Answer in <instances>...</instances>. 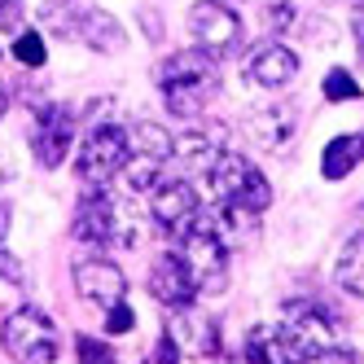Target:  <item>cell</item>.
<instances>
[{
	"instance_id": "1",
	"label": "cell",
	"mask_w": 364,
	"mask_h": 364,
	"mask_svg": "<svg viewBox=\"0 0 364 364\" xmlns=\"http://www.w3.org/2000/svg\"><path fill=\"white\" fill-rule=\"evenodd\" d=\"M220 84V62L202 48H185V53H171L159 66V88L167 97V106L176 114H198L202 101L215 92Z\"/></svg>"
},
{
	"instance_id": "2",
	"label": "cell",
	"mask_w": 364,
	"mask_h": 364,
	"mask_svg": "<svg viewBox=\"0 0 364 364\" xmlns=\"http://www.w3.org/2000/svg\"><path fill=\"white\" fill-rule=\"evenodd\" d=\"M206 180H211V193L220 198V206H237V211H268L272 189L264 171H259L246 154H215V163L206 167Z\"/></svg>"
},
{
	"instance_id": "3",
	"label": "cell",
	"mask_w": 364,
	"mask_h": 364,
	"mask_svg": "<svg viewBox=\"0 0 364 364\" xmlns=\"http://www.w3.org/2000/svg\"><path fill=\"white\" fill-rule=\"evenodd\" d=\"M185 268L193 277V285L202 294H220L224 281H228V242L220 237L215 228V215H202L193 220V228L185 232Z\"/></svg>"
},
{
	"instance_id": "4",
	"label": "cell",
	"mask_w": 364,
	"mask_h": 364,
	"mask_svg": "<svg viewBox=\"0 0 364 364\" xmlns=\"http://www.w3.org/2000/svg\"><path fill=\"white\" fill-rule=\"evenodd\" d=\"M0 347L18 364H53L58 360V325L40 307H18L0 325Z\"/></svg>"
},
{
	"instance_id": "5",
	"label": "cell",
	"mask_w": 364,
	"mask_h": 364,
	"mask_svg": "<svg viewBox=\"0 0 364 364\" xmlns=\"http://www.w3.org/2000/svg\"><path fill=\"white\" fill-rule=\"evenodd\" d=\"M132 163V145H127V132L114 123H101L88 132L84 149H80V180L88 189H106L114 176L127 171Z\"/></svg>"
},
{
	"instance_id": "6",
	"label": "cell",
	"mask_w": 364,
	"mask_h": 364,
	"mask_svg": "<svg viewBox=\"0 0 364 364\" xmlns=\"http://www.w3.org/2000/svg\"><path fill=\"white\" fill-rule=\"evenodd\" d=\"M189 31H193L202 53H211L220 62L228 53H237V44H242V18L232 14L224 0H198L193 14H189Z\"/></svg>"
},
{
	"instance_id": "7",
	"label": "cell",
	"mask_w": 364,
	"mask_h": 364,
	"mask_svg": "<svg viewBox=\"0 0 364 364\" xmlns=\"http://www.w3.org/2000/svg\"><path fill=\"white\" fill-rule=\"evenodd\" d=\"M333 311L321 307V303H307V299H294V303H285V338H290V347L299 360L307 355H316L325 347H333Z\"/></svg>"
},
{
	"instance_id": "8",
	"label": "cell",
	"mask_w": 364,
	"mask_h": 364,
	"mask_svg": "<svg viewBox=\"0 0 364 364\" xmlns=\"http://www.w3.org/2000/svg\"><path fill=\"white\" fill-rule=\"evenodd\" d=\"M149 211H154V224L171 237H185L198 220V193L185 180H159V189L149 193Z\"/></svg>"
},
{
	"instance_id": "9",
	"label": "cell",
	"mask_w": 364,
	"mask_h": 364,
	"mask_svg": "<svg viewBox=\"0 0 364 364\" xmlns=\"http://www.w3.org/2000/svg\"><path fill=\"white\" fill-rule=\"evenodd\" d=\"M75 132H80V119H75L70 106H44L36 114V159H40V167H62L70 145H75Z\"/></svg>"
},
{
	"instance_id": "10",
	"label": "cell",
	"mask_w": 364,
	"mask_h": 364,
	"mask_svg": "<svg viewBox=\"0 0 364 364\" xmlns=\"http://www.w3.org/2000/svg\"><path fill=\"white\" fill-rule=\"evenodd\" d=\"M75 237L92 246H110L119 237V206L106 198V189H88V198L75 211Z\"/></svg>"
},
{
	"instance_id": "11",
	"label": "cell",
	"mask_w": 364,
	"mask_h": 364,
	"mask_svg": "<svg viewBox=\"0 0 364 364\" xmlns=\"http://www.w3.org/2000/svg\"><path fill=\"white\" fill-rule=\"evenodd\" d=\"M149 294L159 299L163 307H171V311L189 307L193 294H198V285H193V277L185 268V259H180V255H163L159 264L149 268Z\"/></svg>"
},
{
	"instance_id": "12",
	"label": "cell",
	"mask_w": 364,
	"mask_h": 364,
	"mask_svg": "<svg viewBox=\"0 0 364 364\" xmlns=\"http://www.w3.org/2000/svg\"><path fill=\"white\" fill-rule=\"evenodd\" d=\"M75 285H80V294L88 303H101V307L123 303V290H127L123 272L110 259H84V264H75Z\"/></svg>"
},
{
	"instance_id": "13",
	"label": "cell",
	"mask_w": 364,
	"mask_h": 364,
	"mask_svg": "<svg viewBox=\"0 0 364 364\" xmlns=\"http://www.w3.org/2000/svg\"><path fill=\"white\" fill-rule=\"evenodd\" d=\"M299 75V58L285 44H264L246 58V80L259 88H285Z\"/></svg>"
},
{
	"instance_id": "14",
	"label": "cell",
	"mask_w": 364,
	"mask_h": 364,
	"mask_svg": "<svg viewBox=\"0 0 364 364\" xmlns=\"http://www.w3.org/2000/svg\"><path fill=\"white\" fill-rule=\"evenodd\" d=\"M70 31L80 36L84 44H92L97 53H114V48H123V27L106 9H75Z\"/></svg>"
},
{
	"instance_id": "15",
	"label": "cell",
	"mask_w": 364,
	"mask_h": 364,
	"mask_svg": "<svg viewBox=\"0 0 364 364\" xmlns=\"http://www.w3.org/2000/svg\"><path fill=\"white\" fill-rule=\"evenodd\" d=\"M246 364H299L281 325H255L246 338Z\"/></svg>"
},
{
	"instance_id": "16",
	"label": "cell",
	"mask_w": 364,
	"mask_h": 364,
	"mask_svg": "<svg viewBox=\"0 0 364 364\" xmlns=\"http://www.w3.org/2000/svg\"><path fill=\"white\" fill-rule=\"evenodd\" d=\"M364 163V136L347 132V136H333L321 154V176L325 180H347L355 167Z\"/></svg>"
},
{
	"instance_id": "17",
	"label": "cell",
	"mask_w": 364,
	"mask_h": 364,
	"mask_svg": "<svg viewBox=\"0 0 364 364\" xmlns=\"http://www.w3.org/2000/svg\"><path fill=\"white\" fill-rule=\"evenodd\" d=\"M167 333L171 338H185V343L193 351H202V355H220V325L206 321V316H198V311H189V307H180V321Z\"/></svg>"
},
{
	"instance_id": "18",
	"label": "cell",
	"mask_w": 364,
	"mask_h": 364,
	"mask_svg": "<svg viewBox=\"0 0 364 364\" xmlns=\"http://www.w3.org/2000/svg\"><path fill=\"white\" fill-rule=\"evenodd\" d=\"M127 145H132V159L159 163V167L176 154V141L167 136V127H159V123H136L132 132H127Z\"/></svg>"
},
{
	"instance_id": "19",
	"label": "cell",
	"mask_w": 364,
	"mask_h": 364,
	"mask_svg": "<svg viewBox=\"0 0 364 364\" xmlns=\"http://www.w3.org/2000/svg\"><path fill=\"white\" fill-rule=\"evenodd\" d=\"M290 132H294V114L281 110V106H268V110H259L250 119V136H259L268 149H281L285 141H290Z\"/></svg>"
},
{
	"instance_id": "20",
	"label": "cell",
	"mask_w": 364,
	"mask_h": 364,
	"mask_svg": "<svg viewBox=\"0 0 364 364\" xmlns=\"http://www.w3.org/2000/svg\"><path fill=\"white\" fill-rule=\"evenodd\" d=\"M338 285H343L347 294L364 299V232H355L343 246V255H338Z\"/></svg>"
},
{
	"instance_id": "21",
	"label": "cell",
	"mask_w": 364,
	"mask_h": 364,
	"mask_svg": "<svg viewBox=\"0 0 364 364\" xmlns=\"http://www.w3.org/2000/svg\"><path fill=\"white\" fill-rule=\"evenodd\" d=\"M215 154L220 149H211V141H206L202 132H189L185 141H176V159L185 163V167H211Z\"/></svg>"
},
{
	"instance_id": "22",
	"label": "cell",
	"mask_w": 364,
	"mask_h": 364,
	"mask_svg": "<svg viewBox=\"0 0 364 364\" xmlns=\"http://www.w3.org/2000/svg\"><path fill=\"white\" fill-rule=\"evenodd\" d=\"M14 58H18L22 66H44L48 48H44V40H40L36 31H22V36L14 40Z\"/></svg>"
},
{
	"instance_id": "23",
	"label": "cell",
	"mask_w": 364,
	"mask_h": 364,
	"mask_svg": "<svg viewBox=\"0 0 364 364\" xmlns=\"http://www.w3.org/2000/svg\"><path fill=\"white\" fill-rule=\"evenodd\" d=\"M355 97H360V84L351 80L343 66L325 75V101H355Z\"/></svg>"
},
{
	"instance_id": "24",
	"label": "cell",
	"mask_w": 364,
	"mask_h": 364,
	"mask_svg": "<svg viewBox=\"0 0 364 364\" xmlns=\"http://www.w3.org/2000/svg\"><path fill=\"white\" fill-rule=\"evenodd\" d=\"M75 355H80V364H119V355L106 343H97V338H80V343H75Z\"/></svg>"
},
{
	"instance_id": "25",
	"label": "cell",
	"mask_w": 364,
	"mask_h": 364,
	"mask_svg": "<svg viewBox=\"0 0 364 364\" xmlns=\"http://www.w3.org/2000/svg\"><path fill=\"white\" fill-rule=\"evenodd\" d=\"M299 364H360V355H355V351H343V347H325V351L307 355V360H299Z\"/></svg>"
},
{
	"instance_id": "26",
	"label": "cell",
	"mask_w": 364,
	"mask_h": 364,
	"mask_svg": "<svg viewBox=\"0 0 364 364\" xmlns=\"http://www.w3.org/2000/svg\"><path fill=\"white\" fill-rule=\"evenodd\" d=\"M106 329H110V333H132V311H127V303H114V307H110Z\"/></svg>"
},
{
	"instance_id": "27",
	"label": "cell",
	"mask_w": 364,
	"mask_h": 364,
	"mask_svg": "<svg viewBox=\"0 0 364 364\" xmlns=\"http://www.w3.org/2000/svg\"><path fill=\"white\" fill-rule=\"evenodd\" d=\"M154 364H180V347H176L171 333L159 338V347H154Z\"/></svg>"
},
{
	"instance_id": "28",
	"label": "cell",
	"mask_w": 364,
	"mask_h": 364,
	"mask_svg": "<svg viewBox=\"0 0 364 364\" xmlns=\"http://www.w3.org/2000/svg\"><path fill=\"white\" fill-rule=\"evenodd\" d=\"M22 22V0H0V31H9Z\"/></svg>"
},
{
	"instance_id": "29",
	"label": "cell",
	"mask_w": 364,
	"mask_h": 364,
	"mask_svg": "<svg viewBox=\"0 0 364 364\" xmlns=\"http://www.w3.org/2000/svg\"><path fill=\"white\" fill-rule=\"evenodd\" d=\"M0 277H5V281H14V285H22V281H27V277H22V264H18V259H14L9 250H0Z\"/></svg>"
},
{
	"instance_id": "30",
	"label": "cell",
	"mask_w": 364,
	"mask_h": 364,
	"mask_svg": "<svg viewBox=\"0 0 364 364\" xmlns=\"http://www.w3.org/2000/svg\"><path fill=\"white\" fill-rule=\"evenodd\" d=\"M294 22V5H272V27H290Z\"/></svg>"
},
{
	"instance_id": "31",
	"label": "cell",
	"mask_w": 364,
	"mask_h": 364,
	"mask_svg": "<svg viewBox=\"0 0 364 364\" xmlns=\"http://www.w3.org/2000/svg\"><path fill=\"white\" fill-rule=\"evenodd\" d=\"M351 31H355V48H360V58H364V5L355 9V22H351Z\"/></svg>"
},
{
	"instance_id": "32",
	"label": "cell",
	"mask_w": 364,
	"mask_h": 364,
	"mask_svg": "<svg viewBox=\"0 0 364 364\" xmlns=\"http://www.w3.org/2000/svg\"><path fill=\"white\" fill-rule=\"evenodd\" d=\"M141 22H145V31H149V36H159V31H163V27H159V18H154V14H141Z\"/></svg>"
},
{
	"instance_id": "33",
	"label": "cell",
	"mask_w": 364,
	"mask_h": 364,
	"mask_svg": "<svg viewBox=\"0 0 364 364\" xmlns=\"http://www.w3.org/2000/svg\"><path fill=\"white\" fill-rule=\"evenodd\" d=\"M5 232H9V206L0 202V237H5Z\"/></svg>"
},
{
	"instance_id": "34",
	"label": "cell",
	"mask_w": 364,
	"mask_h": 364,
	"mask_svg": "<svg viewBox=\"0 0 364 364\" xmlns=\"http://www.w3.org/2000/svg\"><path fill=\"white\" fill-rule=\"evenodd\" d=\"M5 106H9V97H5V84H0V114H5Z\"/></svg>"
},
{
	"instance_id": "35",
	"label": "cell",
	"mask_w": 364,
	"mask_h": 364,
	"mask_svg": "<svg viewBox=\"0 0 364 364\" xmlns=\"http://www.w3.org/2000/svg\"><path fill=\"white\" fill-rule=\"evenodd\" d=\"M355 5H364V0H355Z\"/></svg>"
}]
</instances>
